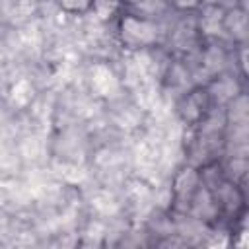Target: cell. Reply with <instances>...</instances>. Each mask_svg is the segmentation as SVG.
Instances as JSON below:
<instances>
[{
  "label": "cell",
  "instance_id": "cell-1",
  "mask_svg": "<svg viewBox=\"0 0 249 249\" xmlns=\"http://www.w3.org/2000/svg\"><path fill=\"white\" fill-rule=\"evenodd\" d=\"M117 35L124 49L138 51L156 47L161 39V27L156 18L123 10L117 19Z\"/></svg>",
  "mask_w": 249,
  "mask_h": 249
},
{
  "label": "cell",
  "instance_id": "cell-2",
  "mask_svg": "<svg viewBox=\"0 0 249 249\" xmlns=\"http://www.w3.org/2000/svg\"><path fill=\"white\" fill-rule=\"evenodd\" d=\"M214 109H216V99H214V91L210 89V86H195V88H191L181 97V101L177 105V113H179L181 121L187 126H196Z\"/></svg>",
  "mask_w": 249,
  "mask_h": 249
},
{
  "label": "cell",
  "instance_id": "cell-3",
  "mask_svg": "<svg viewBox=\"0 0 249 249\" xmlns=\"http://www.w3.org/2000/svg\"><path fill=\"white\" fill-rule=\"evenodd\" d=\"M200 173L196 165L187 163L185 167H181L173 179V187H171V204L173 210L181 212V214H191L193 202L196 193L200 191Z\"/></svg>",
  "mask_w": 249,
  "mask_h": 249
},
{
  "label": "cell",
  "instance_id": "cell-4",
  "mask_svg": "<svg viewBox=\"0 0 249 249\" xmlns=\"http://www.w3.org/2000/svg\"><path fill=\"white\" fill-rule=\"evenodd\" d=\"M222 31L228 33L235 43L245 45L247 37V16L243 4H233L231 8L224 10L222 16Z\"/></svg>",
  "mask_w": 249,
  "mask_h": 249
},
{
  "label": "cell",
  "instance_id": "cell-5",
  "mask_svg": "<svg viewBox=\"0 0 249 249\" xmlns=\"http://www.w3.org/2000/svg\"><path fill=\"white\" fill-rule=\"evenodd\" d=\"M117 4L123 6V10L126 12H134V14L150 16V18H156L171 8L167 0H117Z\"/></svg>",
  "mask_w": 249,
  "mask_h": 249
},
{
  "label": "cell",
  "instance_id": "cell-6",
  "mask_svg": "<svg viewBox=\"0 0 249 249\" xmlns=\"http://www.w3.org/2000/svg\"><path fill=\"white\" fill-rule=\"evenodd\" d=\"M58 8L70 16H84L93 10L95 0H56Z\"/></svg>",
  "mask_w": 249,
  "mask_h": 249
},
{
  "label": "cell",
  "instance_id": "cell-7",
  "mask_svg": "<svg viewBox=\"0 0 249 249\" xmlns=\"http://www.w3.org/2000/svg\"><path fill=\"white\" fill-rule=\"evenodd\" d=\"M167 2L171 8L179 12H193V10H198L204 0H167Z\"/></svg>",
  "mask_w": 249,
  "mask_h": 249
},
{
  "label": "cell",
  "instance_id": "cell-8",
  "mask_svg": "<svg viewBox=\"0 0 249 249\" xmlns=\"http://www.w3.org/2000/svg\"><path fill=\"white\" fill-rule=\"evenodd\" d=\"M10 4H16V6H29V4H37L39 0H8Z\"/></svg>",
  "mask_w": 249,
  "mask_h": 249
},
{
  "label": "cell",
  "instance_id": "cell-9",
  "mask_svg": "<svg viewBox=\"0 0 249 249\" xmlns=\"http://www.w3.org/2000/svg\"><path fill=\"white\" fill-rule=\"evenodd\" d=\"M107 2H117V0H107Z\"/></svg>",
  "mask_w": 249,
  "mask_h": 249
},
{
  "label": "cell",
  "instance_id": "cell-10",
  "mask_svg": "<svg viewBox=\"0 0 249 249\" xmlns=\"http://www.w3.org/2000/svg\"><path fill=\"white\" fill-rule=\"evenodd\" d=\"M0 14H2V8H0Z\"/></svg>",
  "mask_w": 249,
  "mask_h": 249
}]
</instances>
